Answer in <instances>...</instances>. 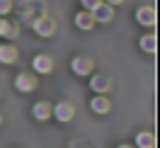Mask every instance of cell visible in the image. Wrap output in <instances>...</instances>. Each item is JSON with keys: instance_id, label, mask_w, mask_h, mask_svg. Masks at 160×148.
<instances>
[{"instance_id": "cell-16", "label": "cell", "mask_w": 160, "mask_h": 148, "mask_svg": "<svg viewBox=\"0 0 160 148\" xmlns=\"http://www.w3.org/2000/svg\"><path fill=\"white\" fill-rule=\"evenodd\" d=\"M82 5H85V12H92L95 8L102 5V0H82Z\"/></svg>"}, {"instance_id": "cell-20", "label": "cell", "mask_w": 160, "mask_h": 148, "mask_svg": "<svg viewBox=\"0 0 160 148\" xmlns=\"http://www.w3.org/2000/svg\"><path fill=\"white\" fill-rule=\"evenodd\" d=\"M0 124H2V114H0Z\"/></svg>"}, {"instance_id": "cell-15", "label": "cell", "mask_w": 160, "mask_h": 148, "mask_svg": "<svg viewBox=\"0 0 160 148\" xmlns=\"http://www.w3.org/2000/svg\"><path fill=\"white\" fill-rule=\"evenodd\" d=\"M12 10V0H0V17H5Z\"/></svg>"}, {"instance_id": "cell-12", "label": "cell", "mask_w": 160, "mask_h": 148, "mask_svg": "<svg viewBox=\"0 0 160 148\" xmlns=\"http://www.w3.org/2000/svg\"><path fill=\"white\" fill-rule=\"evenodd\" d=\"M141 49L148 51V54H155L158 51V37L155 34H143L141 37Z\"/></svg>"}, {"instance_id": "cell-19", "label": "cell", "mask_w": 160, "mask_h": 148, "mask_svg": "<svg viewBox=\"0 0 160 148\" xmlns=\"http://www.w3.org/2000/svg\"><path fill=\"white\" fill-rule=\"evenodd\" d=\"M119 148H133V146H119Z\"/></svg>"}, {"instance_id": "cell-2", "label": "cell", "mask_w": 160, "mask_h": 148, "mask_svg": "<svg viewBox=\"0 0 160 148\" xmlns=\"http://www.w3.org/2000/svg\"><path fill=\"white\" fill-rule=\"evenodd\" d=\"M73 114H75V109H73V105L70 102H58L56 107H53V112H51V117H56L58 121H70L73 119Z\"/></svg>"}, {"instance_id": "cell-4", "label": "cell", "mask_w": 160, "mask_h": 148, "mask_svg": "<svg viewBox=\"0 0 160 148\" xmlns=\"http://www.w3.org/2000/svg\"><path fill=\"white\" fill-rule=\"evenodd\" d=\"M70 68H73V73H78V75H88L92 70V59L90 56H75L73 63H70Z\"/></svg>"}, {"instance_id": "cell-8", "label": "cell", "mask_w": 160, "mask_h": 148, "mask_svg": "<svg viewBox=\"0 0 160 148\" xmlns=\"http://www.w3.org/2000/svg\"><path fill=\"white\" fill-rule=\"evenodd\" d=\"M17 61V49L12 44H0V63H15Z\"/></svg>"}, {"instance_id": "cell-17", "label": "cell", "mask_w": 160, "mask_h": 148, "mask_svg": "<svg viewBox=\"0 0 160 148\" xmlns=\"http://www.w3.org/2000/svg\"><path fill=\"white\" fill-rule=\"evenodd\" d=\"M0 37H10V24H8V20H2V17H0Z\"/></svg>"}, {"instance_id": "cell-5", "label": "cell", "mask_w": 160, "mask_h": 148, "mask_svg": "<svg viewBox=\"0 0 160 148\" xmlns=\"http://www.w3.org/2000/svg\"><path fill=\"white\" fill-rule=\"evenodd\" d=\"M136 20H138L141 24H146V27H153V24L158 22V15H155L153 8H138V10H136Z\"/></svg>"}, {"instance_id": "cell-13", "label": "cell", "mask_w": 160, "mask_h": 148, "mask_svg": "<svg viewBox=\"0 0 160 148\" xmlns=\"http://www.w3.org/2000/svg\"><path fill=\"white\" fill-rule=\"evenodd\" d=\"M90 107H92V112H97V114H107V112H109V100L97 95V97H92Z\"/></svg>"}, {"instance_id": "cell-1", "label": "cell", "mask_w": 160, "mask_h": 148, "mask_svg": "<svg viewBox=\"0 0 160 148\" xmlns=\"http://www.w3.org/2000/svg\"><path fill=\"white\" fill-rule=\"evenodd\" d=\"M32 27H34V32H37L39 37H51V34H53V29H56V22L51 20L49 15H41L39 20H34V24H32Z\"/></svg>"}, {"instance_id": "cell-14", "label": "cell", "mask_w": 160, "mask_h": 148, "mask_svg": "<svg viewBox=\"0 0 160 148\" xmlns=\"http://www.w3.org/2000/svg\"><path fill=\"white\" fill-rule=\"evenodd\" d=\"M136 143H138V148H155V136L150 131H141L136 136Z\"/></svg>"}, {"instance_id": "cell-7", "label": "cell", "mask_w": 160, "mask_h": 148, "mask_svg": "<svg viewBox=\"0 0 160 148\" xmlns=\"http://www.w3.org/2000/svg\"><path fill=\"white\" fill-rule=\"evenodd\" d=\"M32 112H34V119H39V121H46V119H51V112H53V107H51L49 102H37Z\"/></svg>"}, {"instance_id": "cell-18", "label": "cell", "mask_w": 160, "mask_h": 148, "mask_svg": "<svg viewBox=\"0 0 160 148\" xmlns=\"http://www.w3.org/2000/svg\"><path fill=\"white\" fill-rule=\"evenodd\" d=\"M102 3H104V5H109V8H112V5H121L124 0H102Z\"/></svg>"}, {"instance_id": "cell-11", "label": "cell", "mask_w": 160, "mask_h": 148, "mask_svg": "<svg viewBox=\"0 0 160 148\" xmlns=\"http://www.w3.org/2000/svg\"><path fill=\"white\" fill-rule=\"evenodd\" d=\"M75 24H78L80 29H92V27H95L92 12H78V15H75Z\"/></svg>"}, {"instance_id": "cell-6", "label": "cell", "mask_w": 160, "mask_h": 148, "mask_svg": "<svg viewBox=\"0 0 160 148\" xmlns=\"http://www.w3.org/2000/svg\"><path fill=\"white\" fill-rule=\"evenodd\" d=\"M32 66H34L37 73H51V70H53V61H51V56H46V54H39V56H34Z\"/></svg>"}, {"instance_id": "cell-3", "label": "cell", "mask_w": 160, "mask_h": 148, "mask_svg": "<svg viewBox=\"0 0 160 148\" xmlns=\"http://www.w3.org/2000/svg\"><path fill=\"white\" fill-rule=\"evenodd\" d=\"M15 88L20 90V92H32V90L37 88V78L32 73H20L15 78Z\"/></svg>"}, {"instance_id": "cell-9", "label": "cell", "mask_w": 160, "mask_h": 148, "mask_svg": "<svg viewBox=\"0 0 160 148\" xmlns=\"http://www.w3.org/2000/svg\"><path fill=\"white\" fill-rule=\"evenodd\" d=\"M112 15H114V12H112V8H109V5H104V3H102L100 8H95V10H92V17H95V22H109V20H112Z\"/></svg>"}, {"instance_id": "cell-10", "label": "cell", "mask_w": 160, "mask_h": 148, "mask_svg": "<svg viewBox=\"0 0 160 148\" xmlns=\"http://www.w3.org/2000/svg\"><path fill=\"white\" fill-rule=\"evenodd\" d=\"M109 78H104V75H95V78L90 80V88L95 90V92H97V95H102V92H107V90H109Z\"/></svg>"}]
</instances>
